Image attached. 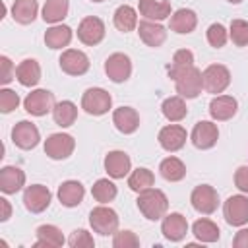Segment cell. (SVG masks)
Returning a JSON list of instances; mask_svg holds the SVG:
<instances>
[{"label":"cell","instance_id":"6da1fadb","mask_svg":"<svg viewBox=\"0 0 248 248\" xmlns=\"http://www.w3.org/2000/svg\"><path fill=\"white\" fill-rule=\"evenodd\" d=\"M138 209L141 211V215L149 221H157L161 217H165L167 209H169V198L163 190L159 188H147L141 190L138 194Z\"/></svg>","mask_w":248,"mask_h":248},{"label":"cell","instance_id":"7a4b0ae2","mask_svg":"<svg viewBox=\"0 0 248 248\" xmlns=\"http://www.w3.org/2000/svg\"><path fill=\"white\" fill-rule=\"evenodd\" d=\"M172 79H174L176 93H178L180 97L196 99V97L202 93L203 79H202V72H200L196 66H190V68H186V70L178 72Z\"/></svg>","mask_w":248,"mask_h":248},{"label":"cell","instance_id":"3957f363","mask_svg":"<svg viewBox=\"0 0 248 248\" xmlns=\"http://www.w3.org/2000/svg\"><path fill=\"white\" fill-rule=\"evenodd\" d=\"M89 225L95 232L107 236V234H114L118 231V213L112 207H107L105 203L97 205L91 209L89 213Z\"/></svg>","mask_w":248,"mask_h":248},{"label":"cell","instance_id":"277c9868","mask_svg":"<svg viewBox=\"0 0 248 248\" xmlns=\"http://www.w3.org/2000/svg\"><path fill=\"white\" fill-rule=\"evenodd\" d=\"M110 107H112V97L103 87H89L81 95V108L87 114L101 116V114H107L110 110Z\"/></svg>","mask_w":248,"mask_h":248},{"label":"cell","instance_id":"5b68a950","mask_svg":"<svg viewBox=\"0 0 248 248\" xmlns=\"http://www.w3.org/2000/svg\"><path fill=\"white\" fill-rule=\"evenodd\" d=\"M202 79H203V89L207 93H223L229 83H231V72L227 66L223 64H209L203 72H202Z\"/></svg>","mask_w":248,"mask_h":248},{"label":"cell","instance_id":"8992f818","mask_svg":"<svg viewBox=\"0 0 248 248\" xmlns=\"http://www.w3.org/2000/svg\"><path fill=\"white\" fill-rule=\"evenodd\" d=\"M76 149V140L70 136V134H50L46 140H45V153L54 159V161H62V159H68Z\"/></svg>","mask_w":248,"mask_h":248},{"label":"cell","instance_id":"52a82bcc","mask_svg":"<svg viewBox=\"0 0 248 248\" xmlns=\"http://www.w3.org/2000/svg\"><path fill=\"white\" fill-rule=\"evenodd\" d=\"M190 203L192 207L198 211V213H203V215H209L217 209L219 205V194L213 186L209 184H200L192 190V196H190Z\"/></svg>","mask_w":248,"mask_h":248},{"label":"cell","instance_id":"ba28073f","mask_svg":"<svg viewBox=\"0 0 248 248\" xmlns=\"http://www.w3.org/2000/svg\"><path fill=\"white\" fill-rule=\"evenodd\" d=\"M105 31L107 29H105V23L101 17L87 16L78 25V39L87 46H95L105 39Z\"/></svg>","mask_w":248,"mask_h":248},{"label":"cell","instance_id":"9c48e42d","mask_svg":"<svg viewBox=\"0 0 248 248\" xmlns=\"http://www.w3.org/2000/svg\"><path fill=\"white\" fill-rule=\"evenodd\" d=\"M223 215H225V221L232 227L246 225L248 223V198L242 194L227 198L223 205Z\"/></svg>","mask_w":248,"mask_h":248},{"label":"cell","instance_id":"30bf717a","mask_svg":"<svg viewBox=\"0 0 248 248\" xmlns=\"http://www.w3.org/2000/svg\"><path fill=\"white\" fill-rule=\"evenodd\" d=\"M54 95L48 89H33L23 99V107L33 116H45L54 108Z\"/></svg>","mask_w":248,"mask_h":248},{"label":"cell","instance_id":"8fae6325","mask_svg":"<svg viewBox=\"0 0 248 248\" xmlns=\"http://www.w3.org/2000/svg\"><path fill=\"white\" fill-rule=\"evenodd\" d=\"M105 74L114 83L126 81L130 78V74H132V60H130V56L124 54V52H112L105 60Z\"/></svg>","mask_w":248,"mask_h":248},{"label":"cell","instance_id":"7c38bea8","mask_svg":"<svg viewBox=\"0 0 248 248\" xmlns=\"http://www.w3.org/2000/svg\"><path fill=\"white\" fill-rule=\"evenodd\" d=\"M60 70L68 76H83L89 70V58L78 48H66L58 58Z\"/></svg>","mask_w":248,"mask_h":248},{"label":"cell","instance_id":"4fadbf2b","mask_svg":"<svg viewBox=\"0 0 248 248\" xmlns=\"http://www.w3.org/2000/svg\"><path fill=\"white\" fill-rule=\"evenodd\" d=\"M190 140H192L194 147H198V149H211L219 140V128L211 120H200V122H196V126L190 134Z\"/></svg>","mask_w":248,"mask_h":248},{"label":"cell","instance_id":"5bb4252c","mask_svg":"<svg viewBox=\"0 0 248 248\" xmlns=\"http://www.w3.org/2000/svg\"><path fill=\"white\" fill-rule=\"evenodd\" d=\"M50 200H52V194L43 184H31L23 192V205L31 213H43L50 205Z\"/></svg>","mask_w":248,"mask_h":248},{"label":"cell","instance_id":"9a60e30c","mask_svg":"<svg viewBox=\"0 0 248 248\" xmlns=\"http://www.w3.org/2000/svg\"><path fill=\"white\" fill-rule=\"evenodd\" d=\"M39 140H41L39 128L33 122H29V120H21V122H17L12 128V141L19 149H25V151L27 149H33V147H37Z\"/></svg>","mask_w":248,"mask_h":248},{"label":"cell","instance_id":"2e32d148","mask_svg":"<svg viewBox=\"0 0 248 248\" xmlns=\"http://www.w3.org/2000/svg\"><path fill=\"white\" fill-rule=\"evenodd\" d=\"M186 138H188V134H186V130H184L180 124L163 126V128L159 130V136H157L161 147H163L165 151H170V153L182 149L184 143H186Z\"/></svg>","mask_w":248,"mask_h":248},{"label":"cell","instance_id":"e0dca14e","mask_svg":"<svg viewBox=\"0 0 248 248\" xmlns=\"http://www.w3.org/2000/svg\"><path fill=\"white\" fill-rule=\"evenodd\" d=\"M161 232L167 240L170 242H178L186 236L188 232V221L182 213H169L163 217V223H161Z\"/></svg>","mask_w":248,"mask_h":248},{"label":"cell","instance_id":"ac0fdd59","mask_svg":"<svg viewBox=\"0 0 248 248\" xmlns=\"http://www.w3.org/2000/svg\"><path fill=\"white\" fill-rule=\"evenodd\" d=\"M138 35H140V39H141L147 46L157 48V46H161V45L165 43V39H167V29H165L161 23H157V21L143 19V21L138 23Z\"/></svg>","mask_w":248,"mask_h":248},{"label":"cell","instance_id":"d6986e66","mask_svg":"<svg viewBox=\"0 0 248 248\" xmlns=\"http://www.w3.org/2000/svg\"><path fill=\"white\" fill-rule=\"evenodd\" d=\"M236 108H238V103L234 97L231 95H217L211 99L209 103V114L213 120L217 122H223V120H231L234 114H236Z\"/></svg>","mask_w":248,"mask_h":248},{"label":"cell","instance_id":"ffe728a7","mask_svg":"<svg viewBox=\"0 0 248 248\" xmlns=\"http://www.w3.org/2000/svg\"><path fill=\"white\" fill-rule=\"evenodd\" d=\"M112 124L122 134H134L140 128V114L132 107H118L112 112Z\"/></svg>","mask_w":248,"mask_h":248},{"label":"cell","instance_id":"44dd1931","mask_svg":"<svg viewBox=\"0 0 248 248\" xmlns=\"http://www.w3.org/2000/svg\"><path fill=\"white\" fill-rule=\"evenodd\" d=\"M132 169V161L128 157V153L124 151H108L105 157V170L108 172L110 178H124Z\"/></svg>","mask_w":248,"mask_h":248},{"label":"cell","instance_id":"7402d4cb","mask_svg":"<svg viewBox=\"0 0 248 248\" xmlns=\"http://www.w3.org/2000/svg\"><path fill=\"white\" fill-rule=\"evenodd\" d=\"M25 186V172L19 167L6 165L0 169V190L4 194H16Z\"/></svg>","mask_w":248,"mask_h":248},{"label":"cell","instance_id":"603a6c76","mask_svg":"<svg viewBox=\"0 0 248 248\" xmlns=\"http://www.w3.org/2000/svg\"><path fill=\"white\" fill-rule=\"evenodd\" d=\"M85 188L78 180H66L58 186V200L64 207H76L83 202Z\"/></svg>","mask_w":248,"mask_h":248},{"label":"cell","instance_id":"cb8c5ba5","mask_svg":"<svg viewBox=\"0 0 248 248\" xmlns=\"http://www.w3.org/2000/svg\"><path fill=\"white\" fill-rule=\"evenodd\" d=\"M198 25V16L190 8H180L170 16V29L178 35H188L196 29Z\"/></svg>","mask_w":248,"mask_h":248},{"label":"cell","instance_id":"d4e9b609","mask_svg":"<svg viewBox=\"0 0 248 248\" xmlns=\"http://www.w3.org/2000/svg\"><path fill=\"white\" fill-rule=\"evenodd\" d=\"M16 79L23 85V87H33L39 83L41 79V66L35 58H25L17 64L16 68Z\"/></svg>","mask_w":248,"mask_h":248},{"label":"cell","instance_id":"484cf974","mask_svg":"<svg viewBox=\"0 0 248 248\" xmlns=\"http://www.w3.org/2000/svg\"><path fill=\"white\" fill-rule=\"evenodd\" d=\"M140 14L151 21H163L170 16V2L167 0H140Z\"/></svg>","mask_w":248,"mask_h":248},{"label":"cell","instance_id":"4316f807","mask_svg":"<svg viewBox=\"0 0 248 248\" xmlns=\"http://www.w3.org/2000/svg\"><path fill=\"white\" fill-rule=\"evenodd\" d=\"M37 12H39L37 0H14L12 4V17L21 25L33 23L37 17Z\"/></svg>","mask_w":248,"mask_h":248},{"label":"cell","instance_id":"83f0119b","mask_svg":"<svg viewBox=\"0 0 248 248\" xmlns=\"http://www.w3.org/2000/svg\"><path fill=\"white\" fill-rule=\"evenodd\" d=\"M62 244H64V236L56 225H41L37 229L35 248H58Z\"/></svg>","mask_w":248,"mask_h":248},{"label":"cell","instance_id":"f1b7e54d","mask_svg":"<svg viewBox=\"0 0 248 248\" xmlns=\"http://www.w3.org/2000/svg\"><path fill=\"white\" fill-rule=\"evenodd\" d=\"M112 23L118 31L122 33H128V31H134L138 27V12L128 6V4H122L114 10V16H112Z\"/></svg>","mask_w":248,"mask_h":248},{"label":"cell","instance_id":"f546056e","mask_svg":"<svg viewBox=\"0 0 248 248\" xmlns=\"http://www.w3.org/2000/svg\"><path fill=\"white\" fill-rule=\"evenodd\" d=\"M72 37H74V33H72V29L68 25L56 23V25H52V27L46 29V33H45V45L48 48H64V46L70 45Z\"/></svg>","mask_w":248,"mask_h":248},{"label":"cell","instance_id":"4dcf8cb0","mask_svg":"<svg viewBox=\"0 0 248 248\" xmlns=\"http://www.w3.org/2000/svg\"><path fill=\"white\" fill-rule=\"evenodd\" d=\"M161 110H163V116L169 122H180L188 114V107L184 103V97H180V95L165 99L163 105H161Z\"/></svg>","mask_w":248,"mask_h":248},{"label":"cell","instance_id":"1f68e13d","mask_svg":"<svg viewBox=\"0 0 248 248\" xmlns=\"http://www.w3.org/2000/svg\"><path fill=\"white\" fill-rule=\"evenodd\" d=\"M68 10H70V2L68 0H46L45 6H43V19L46 23H60L66 16H68Z\"/></svg>","mask_w":248,"mask_h":248},{"label":"cell","instance_id":"d6a6232c","mask_svg":"<svg viewBox=\"0 0 248 248\" xmlns=\"http://www.w3.org/2000/svg\"><path fill=\"white\" fill-rule=\"evenodd\" d=\"M52 118L60 128H68L78 118V107L72 101H60L52 108Z\"/></svg>","mask_w":248,"mask_h":248},{"label":"cell","instance_id":"836d02e7","mask_svg":"<svg viewBox=\"0 0 248 248\" xmlns=\"http://www.w3.org/2000/svg\"><path fill=\"white\" fill-rule=\"evenodd\" d=\"M159 172L169 182H178L186 176V165L178 157H167L159 165Z\"/></svg>","mask_w":248,"mask_h":248},{"label":"cell","instance_id":"e575fe53","mask_svg":"<svg viewBox=\"0 0 248 248\" xmlns=\"http://www.w3.org/2000/svg\"><path fill=\"white\" fill-rule=\"evenodd\" d=\"M153 184H155V174L149 169H145V167H140V169L132 170L130 176H128V188L132 192H138V194L141 190L151 188Z\"/></svg>","mask_w":248,"mask_h":248},{"label":"cell","instance_id":"d590c367","mask_svg":"<svg viewBox=\"0 0 248 248\" xmlns=\"http://www.w3.org/2000/svg\"><path fill=\"white\" fill-rule=\"evenodd\" d=\"M192 232L200 242H215V240H219V227L211 219H198L192 225Z\"/></svg>","mask_w":248,"mask_h":248},{"label":"cell","instance_id":"8d00e7d4","mask_svg":"<svg viewBox=\"0 0 248 248\" xmlns=\"http://www.w3.org/2000/svg\"><path fill=\"white\" fill-rule=\"evenodd\" d=\"M91 194H93V198H95L99 203H108V202H112V200L116 198L118 190H116V184H114L112 180H108V178H99V180L93 184Z\"/></svg>","mask_w":248,"mask_h":248},{"label":"cell","instance_id":"74e56055","mask_svg":"<svg viewBox=\"0 0 248 248\" xmlns=\"http://www.w3.org/2000/svg\"><path fill=\"white\" fill-rule=\"evenodd\" d=\"M190 66H194V52L188 50V48L176 50L174 56H172V64H170V68H169L170 79H172L178 72H182V70H186V68H190Z\"/></svg>","mask_w":248,"mask_h":248},{"label":"cell","instance_id":"f35d334b","mask_svg":"<svg viewBox=\"0 0 248 248\" xmlns=\"http://www.w3.org/2000/svg\"><path fill=\"white\" fill-rule=\"evenodd\" d=\"M229 37L236 46H246L248 45V21L232 19L229 27Z\"/></svg>","mask_w":248,"mask_h":248},{"label":"cell","instance_id":"ab89813d","mask_svg":"<svg viewBox=\"0 0 248 248\" xmlns=\"http://www.w3.org/2000/svg\"><path fill=\"white\" fill-rule=\"evenodd\" d=\"M207 43L213 46V48H221V46H225V43H227V39H229V31L225 29V25L223 23H211L209 27H207Z\"/></svg>","mask_w":248,"mask_h":248},{"label":"cell","instance_id":"60d3db41","mask_svg":"<svg viewBox=\"0 0 248 248\" xmlns=\"http://www.w3.org/2000/svg\"><path fill=\"white\" fill-rule=\"evenodd\" d=\"M112 246L114 248H136L140 246V238L132 231H116L112 236Z\"/></svg>","mask_w":248,"mask_h":248},{"label":"cell","instance_id":"b9f144b4","mask_svg":"<svg viewBox=\"0 0 248 248\" xmlns=\"http://www.w3.org/2000/svg\"><path fill=\"white\" fill-rule=\"evenodd\" d=\"M17 105H19V95H17L16 91H12V89H8V87L0 89V110H2L4 114L16 110Z\"/></svg>","mask_w":248,"mask_h":248},{"label":"cell","instance_id":"7bdbcfd3","mask_svg":"<svg viewBox=\"0 0 248 248\" xmlns=\"http://www.w3.org/2000/svg\"><path fill=\"white\" fill-rule=\"evenodd\" d=\"M68 244H70L72 248H89V246L95 244V240H93V236H91L85 229H76V231L68 236Z\"/></svg>","mask_w":248,"mask_h":248},{"label":"cell","instance_id":"ee69618b","mask_svg":"<svg viewBox=\"0 0 248 248\" xmlns=\"http://www.w3.org/2000/svg\"><path fill=\"white\" fill-rule=\"evenodd\" d=\"M14 78H16L14 62H12L8 56H0V83H2V85H8Z\"/></svg>","mask_w":248,"mask_h":248},{"label":"cell","instance_id":"f6af8a7d","mask_svg":"<svg viewBox=\"0 0 248 248\" xmlns=\"http://www.w3.org/2000/svg\"><path fill=\"white\" fill-rule=\"evenodd\" d=\"M234 186L240 192L248 194V165H242V167L236 169V172H234Z\"/></svg>","mask_w":248,"mask_h":248},{"label":"cell","instance_id":"bcb514c9","mask_svg":"<svg viewBox=\"0 0 248 248\" xmlns=\"http://www.w3.org/2000/svg\"><path fill=\"white\" fill-rule=\"evenodd\" d=\"M232 246H234V248H248V229H240V231L234 234Z\"/></svg>","mask_w":248,"mask_h":248},{"label":"cell","instance_id":"7dc6e473","mask_svg":"<svg viewBox=\"0 0 248 248\" xmlns=\"http://www.w3.org/2000/svg\"><path fill=\"white\" fill-rule=\"evenodd\" d=\"M0 209H2V213H0V221H8L10 215H12V205H10V202H8L6 198H0Z\"/></svg>","mask_w":248,"mask_h":248},{"label":"cell","instance_id":"c3c4849f","mask_svg":"<svg viewBox=\"0 0 248 248\" xmlns=\"http://www.w3.org/2000/svg\"><path fill=\"white\" fill-rule=\"evenodd\" d=\"M227 2H231V4H240L242 0H227Z\"/></svg>","mask_w":248,"mask_h":248},{"label":"cell","instance_id":"681fc988","mask_svg":"<svg viewBox=\"0 0 248 248\" xmlns=\"http://www.w3.org/2000/svg\"><path fill=\"white\" fill-rule=\"evenodd\" d=\"M91 2H103V0H91Z\"/></svg>","mask_w":248,"mask_h":248}]
</instances>
